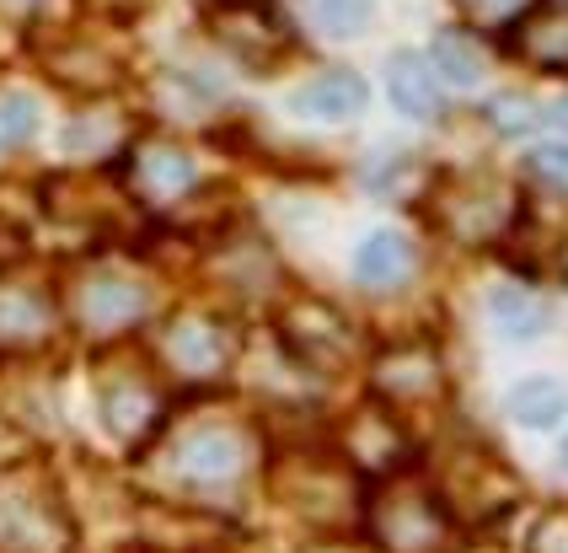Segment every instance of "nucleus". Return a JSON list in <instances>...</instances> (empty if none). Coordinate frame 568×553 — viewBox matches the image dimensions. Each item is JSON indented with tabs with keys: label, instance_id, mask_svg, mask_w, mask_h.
Here are the masks:
<instances>
[{
	"label": "nucleus",
	"instance_id": "f03ea898",
	"mask_svg": "<svg viewBox=\"0 0 568 553\" xmlns=\"http://www.w3.org/2000/svg\"><path fill=\"white\" fill-rule=\"evenodd\" d=\"M210 28L242 66L253 70H268L290 49V22L280 17L274 0H215Z\"/></svg>",
	"mask_w": 568,
	"mask_h": 553
},
{
	"label": "nucleus",
	"instance_id": "39448f33",
	"mask_svg": "<svg viewBox=\"0 0 568 553\" xmlns=\"http://www.w3.org/2000/svg\"><path fill=\"white\" fill-rule=\"evenodd\" d=\"M488 318H494V333L509 339V344H531L552 328V301L531 285H494L488 291Z\"/></svg>",
	"mask_w": 568,
	"mask_h": 553
},
{
	"label": "nucleus",
	"instance_id": "423d86ee",
	"mask_svg": "<svg viewBox=\"0 0 568 553\" xmlns=\"http://www.w3.org/2000/svg\"><path fill=\"white\" fill-rule=\"evenodd\" d=\"M386 98H392L397 113L429 124V119H440V76L418 54H392V66H386Z\"/></svg>",
	"mask_w": 568,
	"mask_h": 553
},
{
	"label": "nucleus",
	"instance_id": "1a4fd4ad",
	"mask_svg": "<svg viewBox=\"0 0 568 553\" xmlns=\"http://www.w3.org/2000/svg\"><path fill=\"white\" fill-rule=\"evenodd\" d=\"M408 263H413L408 237L392 231V227L365 231L359 248H354V274H359L365 285H397V280L408 274Z\"/></svg>",
	"mask_w": 568,
	"mask_h": 553
},
{
	"label": "nucleus",
	"instance_id": "4be33fe9",
	"mask_svg": "<svg viewBox=\"0 0 568 553\" xmlns=\"http://www.w3.org/2000/svg\"><path fill=\"white\" fill-rule=\"evenodd\" d=\"M552 119H558V130H564V134H568V98H564V102H558V113H552Z\"/></svg>",
	"mask_w": 568,
	"mask_h": 553
},
{
	"label": "nucleus",
	"instance_id": "b1692460",
	"mask_svg": "<svg viewBox=\"0 0 568 553\" xmlns=\"http://www.w3.org/2000/svg\"><path fill=\"white\" fill-rule=\"evenodd\" d=\"M327 553H344V549H327Z\"/></svg>",
	"mask_w": 568,
	"mask_h": 553
},
{
	"label": "nucleus",
	"instance_id": "a211bd4d",
	"mask_svg": "<svg viewBox=\"0 0 568 553\" xmlns=\"http://www.w3.org/2000/svg\"><path fill=\"white\" fill-rule=\"evenodd\" d=\"M531 60L547 70H568V11H558L552 22L531 17Z\"/></svg>",
	"mask_w": 568,
	"mask_h": 553
},
{
	"label": "nucleus",
	"instance_id": "20e7f679",
	"mask_svg": "<svg viewBox=\"0 0 568 553\" xmlns=\"http://www.w3.org/2000/svg\"><path fill=\"white\" fill-rule=\"evenodd\" d=\"M75 318L92 333H119L134 318H145V291L134 280H124V274H92L75 291Z\"/></svg>",
	"mask_w": 568,
	"mask_h": 553
},
{
	"label": "nucleus",
	"instance_id": "aec40b11",
	"mask_svg": "<svg viewBox=\"0 0 568 553\" xmlns=\"http://www.w3.org/2000/svg\"><path fill=\"white\" fill-rule=\"evenodd\" d=\"M531 172L547 183H568V140H541L531 151Z\"/></svg>",
	"mask_w": 568,
	"mask_h": 553
},
{
	"label": "nucleus",
	"instance_id": "2eb2a0df",
	"mask_svg": "<svg viewBox=\"0 0 568 553\" xmlns=\"http://www.w3.org/2000/svg\"><path fill=\"white\" fill-rule=\"evenodd\" d=\"M473 33H509L515 22H531L541 0H450Z\"/></svg>",
	"mask_w": 568,
	"mask_h": 553
},
{
	"label": "nucleus",
	"instance_id": "412c9836",
	"mask_svg": "<svg viewBox=\"0 0 568 553\" xmlns=\"http://www.w3.org/2000/svg\"><path fill=\"white\" fill-rule=\"evenodd\" d=\"M531 553H568V511H552V516L537 521Z\"/></svg>",
	"mask_w": 568,
	"mask_h": 553
},
{
	"label": "nucleus",
	"instance_id": "ddd939ff",
	"mask_svg": "<svg viewBox=\"0 0 568 553\" xmlns=\"http://www.w3.org/2000/svg\"><path fill=\"white\" fill-rule=\"evenodd\" d=\"M151 414H156V398L145 388H134V382H119L113 392H102V420H108L113 435H124V441L145 435V430H151Z\"/></svg>",
	"mask_w": 568,
	"mask_h": 553
},
{
	"label": "nucleus",
	"instance_id": "f257e3e1",
	"mask_svg": "<svg viewBox=\"0 0 568 553\" xmlns=\"http://www.w3.org/2000/svg\"><path fill=\"white\" fill-rule=\"evenodd\" d=\"M365 532L381 553H450L456 549V516L429 484L386 479L365 505Z\"/></svg>",
	"mask_w": 568,
	"mask_h": 553
},
{
	"label": "nucleus",
	"instance_id": "dca6fc26",
	"mask_svg": "<svg viewBox=\"0 0 568 553\" xmlns=\"http://www.w3.org/2000/svg\"><path fill=\"white\" fill-rule=\"evenodd\" d=\"M38 98L28 92H0V157L22 151L28 140H38Z\"/></svg>",
	"mask_w": 568,
	"mask_h": 553
},
{
	"label": "nucleus",
	"instance_id": "0eeeda50",
	"mask_svg": "<svg viewBox=\"0 0 568 553\" xmlns=\"http://www.w3.org/2000/svg\"><path fill=\"white\" fill-rule=\"evenodd\" d=\"M365 81L359 76H348V70H327V76H316L306 81L301 92H295V113H306V119H327V124H344L354 119L359 108H365Z\"/></svg>",
	"mask_w": 568,
	"mask_h": 553
},
{
	"label": "nucleus",
	"instance_id": "4468645a",
	"mask_svg": "<svg viewBox=\"0 0 568 553\" xmlns=\"http://www.w3.org/2000/svg\"><path fill=\"white\" fill-rule=\"evenodd\" d=\"M166 350H172V360H178L183 371H221V365H225V339H221V328H204V323L172 328Z\"/></svg>",
	"mask_w": 568,
	"mask_h": 553
},
{
	"label": "nucleus",
	"instance_id": "9b49d317",
	"mask_svg": "<svg viewBox=\"0 0 568 553\" xmlns=\"http://www.w3.org/2000/svg\"><path fill=\"white\" fill-rule=\"evenodd\" d=\"M49 333V301L28 285H0V339L6 344H38Z\"/></svg>",
	"mask_w": 568,
	"mask_h": 553
},
{
	"label": "nucleus",
	"instance_id": "7ed1b4c3",
	"mask_svg": "<svg viewBox=\"0 0 568 553\" xmlns=\"http://www.w3.org/2000/svg\"><path fill=\"white\" fill-rule=\"evenodd\" d=\"M178 473L193 489H231L247 473V441L231 424H199L178 446Z\"/></svg>",
	"mask_w": 568,
	"mask_h": 553
},
{
	"label": "nucleus",
	"instance_id": "6e6552de",
	"mask_svg": "<svg viewBox=\"0 0 568 553\" xmlns=\"http://www.w3.org/2000/svg\"><path fill=\"white\" fill-rule=\"evenodd\" d=\"M505 409L520 430H558L568 414V388L552 382V376H526V382L509 388Z\"/></svg>",
	"mask_w": 568,
	"mask_h": 553
},
{
	"label": "nucleus",
	"instance_id": "9d476101",
	"mask_svg": "<svg viewBox=\"0 0 568 553\" xmlns=\"http://www.w3.org/2000/svg\"><path fill=\"white\" fill-rule=\"evenodd\" d=\"M134 178L145 183V194L178 199L199 183V167H193V157L178 151V145H145V151L134 157Z\"/></svg>",
	"mask_w": 568,
	"mask_h": 553
},
{
	"label": "nucleus",
	"instance_id": "5701e85b",
	"mask_svg": "<svg viewBox=\"0 0 568 553\" xmlns=\"http://www.w3.org/2000/svg\"><path fill=\"white\" fill-rule=\"evenodd\" d=\"M558 462H564V473H568V441H564V452H558Z\"/></svg>",
	"mask_w": 568,
	"mask_h": 553
},
{
	"label": "nucleus",
	"instance_id": "6ab92c4d",
	"mask_svg": "<svg viewBox=\"0 0 568 553\" xmlns=\"http://www.w3.org/2000/svg\"><path fill=\"white\" fill-rule=\"evenodd\" d=\"M488 119H494V130L499 134H526L531 124H537V102L526 98V92H505V98H494Z\"/></svg>",
	"mask_w": 568,
	"mask_h": 553
},
{
	"label": "nucleus",
	"instance_id": "f8f14e48",
	"mask_svg": "<svg viewBox=\"0 0 568 553\" xmlns=\"http://www.w3.org/2000/svg\"><path fill=\"white\" fill-rule=\"evenodd\" d=\"M429 60H435L429 70H440V81L456 87V92H473L483 81V54H477V43L467 33H440L435 49H429Z\"/></svg>",
	"mask_w": 568,
	"mask_h": 553
},
{
	"label": "nucleus",
	"instance_id": "f3484780",
	"mask_svg": "<svg viewBox=\"0 0 568 553\" xmlns=\"http://www.w3.org/2000/svg\"><path fill=\"white\" fill-rule=\"evenodd\" d=\"M376 17V0H316V22L333 38H359Z\"/></svg>",
	"mask_w": 568,
	"mask_h": 553
}]
</instances>
